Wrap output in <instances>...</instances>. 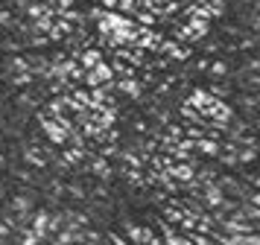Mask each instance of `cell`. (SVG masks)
I'll return each mask as SVG.
<instances>
[{
    "instance_id": "2",
    "label": "cell",
    "mask_w": 260,
    "mask_h": 245,
    "mask_svg": "<svg viewBox=\"0 0 260 245\" xmlns=\"http://www.w3.org/2000/svg\"><path fill=\"white\" fill-rule=\"evenodd\" d=\"M219 245H260L257 233H225L219 236Z\"/></svg>"
},
{
    "instance_id": "3",
    "label": "cell",
    "mask_w": 260,
    "mask_h": 245,
    "mask_svg": "<svg viewBox=\"0 0 260 245\" xmlns=\"http://www.w3.org/2000/svg\"><path fill=\"white\" fill-rule=\"evenodd\" d=\"M222 231L225 233H254V222H243L240 213H237V216L222 222Z\"/></svg>"
},
{
    "instance_id": "10",
    "label": "cell",
    "mask_w": 260,
    "mask_h": 245,
    "mask_svg": "<svg viewBox=\"0 0 260 245\" xmlns=\"http://www.w3.org/2000/svg\"><path fill=\"white\" fill-rule=\"evenodd\" d=\"M26 12H29V18H32V21H38V18H47V15H53V9H44V6H26Z\"/></svg>"
},
{
    "instance_id": "6",
    "label": "cell",
    "mask_w": 260,
    "mask_h": 245,
    "mask_svg": "<svg viewBox=\"0 0 260 245\" xmlns=\"http://www.w3.org/2000/svg\"><path fill=\"white\" fill-rule=\"evenodd\" d=\"M100 61H103V53H100V50H85L82 53V67L85 70H91L94 64H100Z\"/></svg>"
},
{
    "instance_id": "13",
    "label": "cell",
    "mask_w": 260,
    "mask_h": 245,
    "mask_svg": "<svg viewBox=\"0 0 260 245\" xmlns=\"http://www.w3.org/2000/svg\"><path fill=\"white\" fill-rule=\"evenodd\" d=\"M213 73H216V76H222V73H225V64H222V61H216V64H213Z\"/></svg>"
},
{
    "instance_id": "14",
    "label": "cell",
    "mask_w": 260,
    "mask_h": 245,
    "mask_svg": "<svg viewBox=\"0 0 260 245\" xmlns=\"http://www.w3.org/2000/svg\"><path fill=\"white\" fill-rule=\"evenodd\" d=\"M44 3H59V0H44Z\"/></svg>"
},
{
    "instance_id": "11",
    "label": "cell",
    "mask_w": 260,
    "mask_h": 245,
    "mask_svg": "<svg viewBox=\"0 0 260 245\" xmlns=\"http://www.w3.org/2000/svg\"><path fill=\"white\" fill-rule=\"evenodd\" d=\"M196 149H199V152H208V155H216V152H219V146H216L213 140H199V143H196Z\"/></svg>"
},
{
    "instance_id": "5",
    "label": "cell",
    "mask_w": 260,
    "mask_h": 245,
    "mask_svg": "<svg viewBox=\"0 0 260 245\" xmlns=\"http://www.w3.org/2000/svg\"><path fill=\"white\" fill-rule=\"evenodd\" d=\"M205 201H208L211 207H222V204H225L222 190H219V187H208V190H205Z\"/></svg>"
},
{
    "instance_id": "12",
    "label": "cell",
    "mask_w": 260,
    "mask_h": 245,
    "mask_svg": "<svg viewBox=\"0 0 260 245\" xmlns=\"http://www.w3.org/2000/svg\"><path fill=\"white\" fill-rule=\"evenodd\" d=\"M32 204H29V198H24V196H18L15 198V210H29Z\"/></svg>"
},
{
    "instance_id": "9",
    "label": "cell",
    "mask_w": 260,
    "mask_h": 245,
    "mask_svg": "<svg viewBox=\"0 0 260 245\" xmlns=\"http://www.w3.org/2000/svg\"><path fill=\"white\" fill-rule=\"evenodd\" d=\"M120 91L129 93V96H138V93H141V88H138V82H135V79H126V82H120Z\"/></svg>"
},
{
    "instance_id": "4",
    "label": "cell",
    "mask_w": 260,
    "mask_h": 245,
    "mask_svg": "<svg viewBox=\"0 0 260 245\" xmlns=\"http://www.w3.org/2000/svg\"><path fill=\"white\" fill-rule=\"evenodd\" d=\"M41 126H44V131H47V137L53 140V143H64L68 140V128L61 126V123H56V120H41Z\"/></svg>"
},
{
    "instance_id": "8",
    "label": "cell",
    "mask_w": 260,
    "mask_h": 245,
    "mask_svg": "<svg viewBox=\"0 0 260 245\" xmlns=\"http://www.w3.org/2000/svg\"><path fill=\"white\" fill-rule=\"evenodd\" d=\"M170 175H176V178H181V181H193V169H190V166H184V163H181V166H173V169H170Z\"/></svg>"
},
{
    "instance_id": "1",
    "label": "cell",
    "mask_w": 260,
    "mask_h": 245,
    "mask_svg": "<svg viewBox=\"0 0 260 245\" xmlns=\"http://www.w3.org/2000/svg\"><path fill=\"white\" fill-rule=\"evenodd\" d=\"M111 76H114V70L108 67L106 61H100V64H94V67L88 70L85 82H88L91 88H96V85H108V82H111Z\"/></svg>"
},
{
    "instance_id": "7",
    "label": "cell",
    "mask_w": 260,
    "mask_h": 245,
    "mask_svg": "<svg viewBox=\"0 0 260 245\" xmlns=\"http://www.w3.org/2000/svg\"><path fill=\"white\" fill-rule=\"evenodd\" d=\"M32 233H36L38 239L47 236V213H38L36 216V222H32Z\"/></svg>"
}]
</instances>
